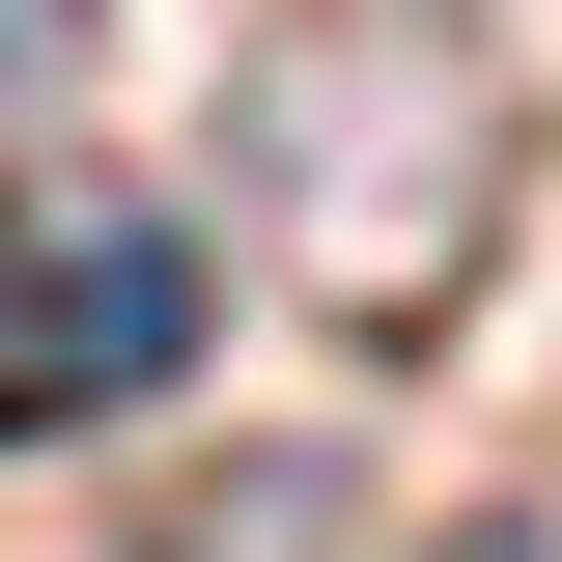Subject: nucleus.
<instances>
[{
  "label": "nucleus",
  "instance_id": "3",
  "mask_svg": "<svg viewBox=\"0 0 562 562\" xmlns=\"http://www.w3.org/2000/svg\"><path fill=\"white\" fill-rule=\"evenodd\" d=\"M450 562H535V535H450Z\"/></svg>",
  "mask_w": 562,
  "mask_h": 562
},
{
  "label": "nucleus",
  "instance_id": "2",
  "mask_svg": "<svg viewBox=\"0 0 562 562\" xmlns=\"http://www.w3.org/2000/svg\"><path fill=\"white\" fill-rule=\"evenodd\" d=\"M57 57H85V0H0V85H57Z\"/></svg>",
  "mask_w": 562,
  "mask_h": 562
},
{
  "label": "nucleus",
  "instance_id": "1",
  "mask_svg": "<svg viewBox=\"0 0 562 562\" xmlns=\"http://www.w3.org/2000/svg\"><path fill=\"white\" fill-rule=\"evenodd\" d=\"M198 366V225L140 198H0V422H113Z\"/></svg>",
  "mask_w": 562,
  "mask_h": 562
}]
</instances>
